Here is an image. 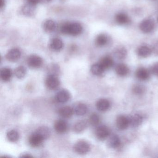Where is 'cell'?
Listing matches in <instances>:
<instances>
[{
	"label": "cell",
	"instance_id": "1",
	"mask_svg": "<svg viewBox=\"0 0 158 158\" xmlns=\"http://www.w3.org/2000/svg\"><path fill=\"white\" fill-rule=\"evenodd\" d=\"M82 31V26L76 22L66 23L63 24L60 27V31L62 34L73 36L80 35Z\"/></svg>",
	"mask_w": 158,
	"mask_h": 158
},
{
	"label": "cell",
	"instance_id": "2",
	"mask_svg": "<svg viewBox=\"0 0 158 158\" xmlns=\"http://www.w3.org/2000/svg\"><path fill=\"white\" fill-rule=\"evenodd\" d=\"M74 150L78 154H85L90 151V146L87 141L79 140L75 144Z\"/></svg>",
	"mask_w": 158,
	"mask_h": 158
},
{
	"label": "cell",
	"instance_id": "3",
	"mask_svg": "<svg viewBox=\"0 0 158 158\" xmlns=\"http://www.w3.org/2000/svg\"><path fill=\"white\" fill-rule=\"evenodd\" d=\"M28 66L33 69L40 68L43 65V60L41 57L36 55H30L27 60Z\"/></svg>",
	"mask_w": 158,
	"mask_h": 158
},
{
	"label": "cell",
	"instance_id": "4",
	"mask_svg": "<svg viewBox=\"0 0 158 158\" xmlns=\"http://www.w3.org/2000/svg\"><path fill=\"white\" fill-rule=\"evenodd\" d=\"M139 28L144 33H150L153 31L155 27L154 21L150 19L143 20L140 23Z\"/></svg>",
	"mask_w": 158,
	"mask_h": 158
},
{
	"label": "cell",
	"instance_id": "5",
	"mask_svg": "<svg viewBox=\"0 0 158 158\" xmlns=\"http://www.w3.org/2000/svg\"><path fill=\"white\" fill-rule=\"evenodd\" d=\"M46 85L48 88L54 90L60 86V80L55 74H50L46 78Z\"/></svg>",
	"mask_w": 158,
	"mask_h": 158
},
{
	"label": "cell",
	"instance_id": "6",
	"mask_svg": "<svg viewBox=\"0 0 158 158\" xmlns=\"http://www.w3.org/2000/svg\"><path fill=\"white\" fill-rule=\"evenodd\" d=\"M44 140L45 139L41 135L35 132L29 137L28 142L31 147L37 148L41 146Z\"/></svg>",
	"mask_w": 158,
	"mask_h": 158
},
{
	"label": "cell",
	"instance_id": "7",
	"mask_svg": "<svg viewBox=\"0 0 158 158\" xmlns=\"http://www.w3.org/2000/svg\"><path fill=\"white\" fill-rule=\"evenodd\" d=\"M116 125L119 130H125L130 125L129 117L124 115H119L116 118Z\"/></svg>",
	"mask_w": 158,
	"mask_h": 158
},
{
	"label": "cell",
	"instance_id": "8",
	"mask_svg": "<svg viewBox=\"0 0 158 158\" xmlns=\"http://www.w3.org/2000/svg\"><path fill=\"white\" fill-rule=\"evenodd\" d=\"M95 134L97 138L100 140H104L110 136V130L107 126H101L97 128Z\"/></svg>",
	"mask_w": 158,
	"mask_h": 158
},
{
	"label": "cell",
	"instance_id": "9",
	"mask_svg": "<svg viewBox=\"0 0 158 158\" xmlns=\"http://www.w3.org/2000/svg\"><path fill=\"white\" fill-rule=\"evenodd\" d=\"M22 55L21 51L18 48H15L10 50L6 55V58L10 62H16L20 59Z\"/></svg>",
	"mask_w": 158,
	"mask_h": 158
},
{
	"label": "cell",
	"instance_id": "10",
	"mask_svg": "<svg viewBox=\"0 0 158 158\" xmlns=\"http://www.w3.org/2000/svg\"><path fill=\"white\" fill-rule=\"evenodd\" d=\"M70 97L71 94L68 90L62 89L56 94L55 100L60 103H65L70 100Z\"/></svg>",
	"mask_w": 158,
	"mask_h": 158
},
{
	"label": "cell",
	"instance_id": "11",
	"mask_svg": "<svg viewBox=\"0 0 158 158\" xmlns=\"http://www.w3.org/2000/svg\"><path fill=\"white\" fill-rule=\"evenodd\" d=\"M135 75L139 80L146 81L149 79L150 74L148 69L144 67H139L136 71Z\"/></svg>",
	"mask_w": 158,
	"mask_h": 158
},
{
	"label": "cell",
	"instance_id": "12",
	"mask_svg": "<svg viewBox=\"0 0 158 158\" xmlns=\"http://www.w3.org/2000/svg\"><path fill=\"white\" fill-rule=\"evenodd\" d=\"M114 19L116 23L120 25H126L131 22L129 16L124 13H118L115 15Z\"/></svg>",
	"mask_w": 158,
	"mask_h": 158
},
{
	"label": "cell",
	"instance_id": "13",
	"mask_svg": "<svg viewBox=\"0 0 158 158\" xmlns=\"http://www.w3.org/2000/svg\"><path fill=\"white\" fill-rule=\"evenodd\" d=\"M130 125L133 127H137L140 126L143 122V118L139 114H135L129 117Z\"/></svg>",
	"mask_w": 158,
	"mask_h": 158
},
{
	"label": "cell",
	"instance_id": "14",
	"mask_svg": "<svg viewBox=\"0 0 158 158\" xmlns=\"http://www.w3.org/2000/svg\"><path fill=\"white\" fill-rule=\"evenodd\" d=\"M110 102L105 98L99 100L96 103V107L100 111L105 112L109 110L110 107Z\"/></svg>",
	"mask_w": 158,
	"mask_h": 158
},
{
	"label": "cell",
	"instance_id": "15",
	"mask_svg": "<svg viewBox=\"0 0 158 158\" xmlns=\"http://www.w3.org/2000/svg\"><path fill=\"white\" fill-rule=\"evenodd\" d=\"M54 127L57 133L62 134L66 132L68 128V126L65 121L62 120H59L55 122Z\"/></svg>",
	"mask_w": 158,
	"mask_h": 158
},
{
	"label": "cell",
	"instance_id": "16",
	"mask_svg": "<svg viewBox=\"0 0 158 158\" xmlns=\"http://www.w3.org/2000/svg\"><path fill=\"white\" fill-rule=\"evenodd\" d=\"M152 48L147 45L140 46L137 50L138 55L141 58H147L152 53Z\"/></svg>",
	"mask_w": 158,
	"mask_h": 158
},
{
	"label": "cell",
	"instance_id": "17",
	"mask_svg": "<svg viewBox=\"0 0 158 158\" xmlns=\"http://www.w3.org/2000/svg\"><path fill=\"white\" fill-rule=\"evenodd\" d=\"M63 47L64 43L62 40L58 38L52 39L50 44V47L53 51H60L62 49Z\"/></svg>",
	"mask_w": 158,
	"mask_h": 158
},
{
	"label": "cell",
	"instance_id": "18",
	"mask_svg": "<svg viewBox=\"0 0 158 158\" xmlns=\"http://www.w3.org/2000/svg\"><path fill=\"white\" fill-rule=\"evenodd\" d=\"M115 72L120 77H125L128 74L129 69L127 65L124 64H119L115 67Z\"/></svg>",
	"mask_w": 158,
	"mask_h": 158
},
{
	"label": "cell",
	"instance_id": "19",
	"mask_svg": "<svg viewBox=\"0 0 158 158\" xmlns=\"http://www.w3.org/2000/svg\"><path fill=\"white\" fill-rule=\"evenodd\" d=\"M74 112V110L69 106L62 107L59 110V114L64 118H69L72 117Z\"/></svg>",
	"mask_w": 158,
	"mask_h": 158
},
{
	"label": "cell",
	"instance_id": "20",
	"mask_svg": "<svg viewBox=\"0 0 158 158\" xmlns=\"http://www.w3.org/2000/svg\"><path fill=\"white\" fill-rule=\"evenodd\" d=\"M99 64L105 71L112 67L114 65V60L110 56H106L101 60Z\"/></svg>",
	"mask_w": 158,
	"mask_h": 158
},
{
	"label": "cell",
	"instance_id": "21",
	"mask_svg": "<svg viewBox=\"0 0 158 158\" xmlns=\"http://www.w3.org/2000/svg\"><path fill=\"white\" fill-rule=\"evenodd\" d=\"M109 37L105 34H100L95 40V44L98 47H103L108 44Z\"/></svg>",
	"mask_w": 158,
	"mask_h": 158
},
{
	"label": "cell",
	"instance_id": "22",
	"mask_svg": "<svg viewBox=\"0 0 158 158\" xmlns=\"http://www.w3.org/2000/svg\"><path fill=\"white\" fill-rule=\"evenodd\" d=\"M57 27L56 23L52 20H48L45 21L43 24V29L45 32L48 33H51L54 32Z\"/></svg>",
	"mask_w": 158,
	"mask_h": 158
},
{
	"label": "cell",
	"instance_id": "23",
	"mask_svg": "<svg viewBox=\"0 0 158 158\" xmlns=\"http://www.w3.org/2000/svg\"><path fill=\"white\" fill-rule=\"evenodd\" d=\"M12 76L11 70L10 68L4 67L2 68L0 72V76L3 82H8L10 80Z\"/></svg>",
	"mask_w": 158,
	"mask_h": 158
},
{
	"label": "cell",
	"instance_id": "24",
	"mask_svg": "<svg viewBox=\"0 0 158 158\" xmlns=\"http://www.w3.org/2000/svg\"><path fill=\"white\" fill-rule=\"evenodd\" d=\"M114 54L115 58L118 60H123L125 59L127 55V51L125 48L123 47H117L114 49Z\"/></svg>",
	"mask_w": 158,
	"mask_h": 158
},
{
	"label": "cell",
	"instance_id": "25",
	"mask_svg": "<svg viewBox=\"0 0 158 158\" xmlns=\"http://www.w3.org/2000/svg\"><path fill=\"white\" fill-rule=\"evenodd\" d=\"M121 144V140L118 136L116 135H112L108 141V145L112 148L116 149L119 148Z\"/></svg>",
	"mask_w": 158,
	"mask_h": 158
},
{
	"label": "cell",
	"instance_id": "26",
	"mask_svg": "<svg viewBox=\"0 0 158 158\" xmlns=\"http://www.w3.org/2000/svg\"><path fill=\"white\" fill-rule=\"evenodd\" d=\"M22 13L25 16H31L34 15L35 12V6L27 3L23 6L22 9Z\"/></svg>",
	"mask_w": 158,
	"mask_h": 158
},
{
	"label": "cell",
	"instance_id": "27",
	"mask_svg": "<svg viewBox=\"0 0 158 158\" xmlns=\"http://www.w3.org/2000/svg\"><path fill=\"white\" fill-rule=\"evenodd\" d=\"M88 107L86 104L84 103H79L76 106L75 108V113L78 116H83L87 113Z\"/></svg>",
	"mask_w": 158,
	"mask_h": 158
},
{
	"label": "cell",
	"instance_id": "28",
	"mask_svg": "<svg viewBox=\"0 0 158 158\" xmlns=\"http://www.w3.org/2000/svg\"><path fill=\"white\" fill-rule=\"evenodd\" d=\"M88 123L85 121L77 122L74 126V131L77 133H80L85 130L87 127Z\"/></svg>",
	"mask_w": 158,
	"mask_h": 158
},
{
	"label": "cell",
	"instance_id": "29",
	"mask_svg": "<svg viewBox=\"0 0 158 158\" xmlns=\"http://www.w3.org/2000/svg\"><path fill=\"white\" fill-rule=\"evenodd\" d=\"M90 71L95 76H100L104 73L105 70L99 63L95 64L91 66Z\"/></svg>",
	"mask_w": 158,
	"mask_h": 158
},
{
	"label": "cell",
	"instance_id": "30",
	"mask_svg": "<svg viewBox=\"0 0 158 158\" xmlns=\"http://www.w3.org/2000/svg\"><path fill=\"white\" fill-rule=\"evenodd\" d=\"M36 132L41 135L45 139L48 138L51 135L50 129L46 126H42L39 127Z\"/></svg>",
	"mask_w": 158,
	"mask_h": 158
},
{
	"label": "cell",
	"instance_id": "31",
	"mask_svg": "<svg viewBox=\"0 0 158 158\" xmlns=\"http://www.w3.org/2000/svg\"><path fill=\"white\" fill-rule=\"evenodd\" d=\"M19 134L15 130H11L7 134V138L8 140L11 142H15L19 139Z\"/></svg>",
	"mask_w": 158,
	"mask_h": 158
},
{
	"label": "cell",
	"instance_id": "32",
	"mask_svg": "<svg viewBox=\"0 0 158 158\" xmlns=\"http://www.w3.org/2000/svg\"><path fill=\"white\" fill-rule=\"evenodd\" d=\"M27 70L25 67L23 66H18L15 70V74L17 78L22 79L25 76Z\"/></svg>",
	"mask_w": 158,
	"mask_h": 158
},
{
	"label": "cell",
	"instance_id": "33",
	"mask_svg": "<svg viewBox=\"0 0 158 158\" xmlns=\"http://www.w3.org/2000/svg\"><path fill=\"white\" fill-rule=\"evenodd\" d=\"M132 91L135 95H141L146 92V88L142 85H135L133 87Z\"/></svg>",
	"mask_w": 158,
	"mask_h": 158
},
{
	"label": "cell",
	"instance_id": "34",
	"mask_svg": "<svg viewBox=\"0 0 158 158\" xmlns=\"http://www.w3.org/2000/svg\"><path fill=\"white\" fill-rule=\"evenodd\" d=\"M100 122V117L98 114L93 113L89 118V123L90 124L93 126H96Z\"/></svg>",
	"mask_w": 158,
	"mask_h": 158
},
{
	"label": "cell",
	"instance_id": "35",
	"mask_svg": "<svg viewBox=\"0 0 158 158\" xmlns=\"http://www.w3.org/2000/svg\"><path fill=\"white\" fill-rule=\"evenodd\" d=\"M151 71L154 75L158 77V62L153 64L152 67Z\"/></svg>",
	"mask_w": 158,
	"mask_h": 158
},
{
	"label": "cell",
	"instance_id": "36",
	"mask_svg": "<svg viewBox=\"0 0 158 158\" xmlns=\"http://www.w3.org/2000/svg\"><path fill=\"white\" fill-rule=\"evenodd\" d=\"M152 52L155 55L158 56V41H156L154 43L152 48Z\"/></svg>",
	"mask_w": 158,
	"mask_h": 158
},
{
	"label": "cell",
	"instance_id": "37",
	"mask_svg": "<svg viewBox=\"0 0 158 158\" xmlns=\"http://www.w3.org/2000/svg\"><path fill=\"white\" fill-rule=\"evenodd\" d=\"M41 1V0H27V3L35 6L39 3Z\"/></svg>",
	"mask_w": 158,
	"mask_h": 158
},
{
	"label": "cell",
	"instance_id": "38",
	"mask_svg": "<svg viewBox=\"0 0 158 158\" xmlns=\"http://www.w3.org/2000/svg\"><path fill=\"white\" fill-rule=\"evenodd\" d=\"M20 157L21 158H33V157L30 154L25 153V154H22V156Z\"/></svg>",
	"mask_w": 158,
	"mask_h": 158
},
{
	"label": "cell",
	"instance_id": "39",
	"mask_svg": "<svg viewBox=\"0 0 158 158\" xmlns=\"http://www.w3.org/2000/svg\"><path fill=\"white\" fill-rule=\"evenodd\" d=\"M5 4V0H1V2H0V7L1 9H2L4 7Z\"/></svg>",
	"mask_w": 158,
	"mask_h": 158
},
{
	"label": "cell",
	"instance_id": "40",
	"mask_svg": "<svg viewBox=\"0 0 158 158\" xmlns=\"http://www.w3.org/2000/svg\"><path fill=\"white\" fill-rule=\"evenodd\" d=\"M44 2H49L51 1L52 0H42Z\"/></svg>",
	"mask_w": 158,
	"mask_h": 158
},
{
	"label": "cell",
	"instance_id": "41",
	"mask_svg": "<svg viewBox=\"0 0 158 158\" xmlns=\"http://www.w3.org/2000/svg\"><path fill=\"white\" fill-rule=\"evenodd\" d=\"M157 23H158V17H157Z\"/></svg>",
	"mask_w": 158,
	"mask_h": 158
}]
</instances>
